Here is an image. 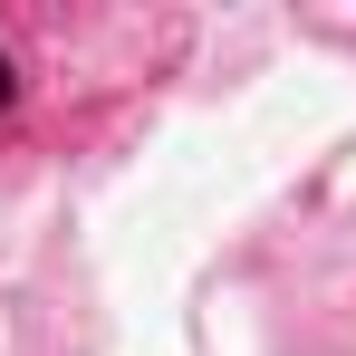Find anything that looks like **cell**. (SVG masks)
I'll list each match as a JSON object with an SVG mask.
<instances>
[{
	"label": "cell",
	"instance_id": "1",
	"mask_svg": "<svg viewBox=\"0 0 356 356\" xmlns=\"http://www.w3.org/2000/svg\"><path fill=\"white\" fill-rule=\"evenodd\" d=\"M10 106H19V58L0 49V116H10Z\"/></svg>",
	"mask_w": 356,
	"mask_h": 356
}]
</instances>
